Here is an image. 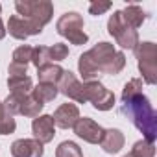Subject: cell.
<instances>
[{
    "instance_id": "1",
    "label": "cell",
    "mask_w": 157,
    "mask_h": 157,
    "mask_svg": "<svg viewBox=\"0 0 157 157\" xmlns=\"http://www.w3.org/2000/svg\"><path fill=\"white\" fill-rule=\"evenodd\" d=\"M126 67V56L111 43H98L89 52L80 56L78 68L85 82H96L100 74H118Z\"/></svg>"
},
{
    "instance_id": "2",
    "label": "cell",
    "mask_w": 157,
    "mask_h": 157,
    "mask_svg": "<svg viewBox=\"0 0 157 157\" xmlns=\"http://www.w3.org/2000/svg\"><path fill=\"white\" fill-rule=\"evenodd\" d=\"M122 113L133 122V126L144 135L146 142H155L157 139V113L153 111L150 100L144 94H137L122 102Z\"/></svg>"
},
{
    "instance_id": "3",
    "label": "cell",
    "mask_w": 157,
    "mask_h": 157,
    "mask_svg": "<svg viewBox=\"0 0 157 157\" xmlns=\"http://www.w3.org/2000/svg\"><path fill=\"white\" fill-rule=\"evenodd\" d=\"M15 10H17L19 17L30 21L41 32L50 22V19L54 15V6L48 0H17Z\"/></svg>"
},
{
    "instance_id": "4",
    "label": "cell",
    "mask_w": 157,
    "mask_h": 157,
    "mask_svg": "<svg viewBox=\"0 0 157 157\" xmlns=\"http://www.w3.org/2000/svg\"><path fill=\"white\" fill-rule=\"evenodd\" d=\"M56 30L61 37L68 39L70 44H85L89 41V35L83 32V19L76 11H68L61 15L56 24Z\"/></svg>"
},
{
    "instance_id": "5",
    "label": "cell",
    "mask_w": 157,
    "mask_h": 157,
    "mask_svg": "<svg viewBox=\"0 0 157 157\" xmlns=\"http://www.w3.org/2000/svg\"><path fill=\"white\" fill-rule=\"evenodd\" d=\"M135 57L139 63V70L142 74V80L148 85H155L157 82V48L153 43H139L135 48Z\"/></svg>"
},
{
    "instance_id": "6",
    "label": "cell",
    "mask_w": 157,
    "mask_h": 157,
    "mask_svg": "<svg viewBox=\"0 0 157 157\" xmlns=\"http://www.w3.org/2000/svg\"><path fill=\"white\" fill-rule=\"evenodd\" d=\"M107 32L115 37L117 44H120L122 48L133 50L139 44V33H137V30H133L131 26H128L124 22L120 11H115L109 17V21H107Z\"/></svg>"
},
{
    "instance_id": "7",
    "label": "cell",
    "mask_w": 157,
    "mask_h": 157,
    "mask_svg": "<svg viewBox=\"0 0 157 157\" xmlns=\"http://www.w3.org/2000/svg\"><path fill=\"white\" fill-rule=\"evenodd\" d=\"M85 96H87V102L93 104L94 109L98 111H109L113 109L115 105V94L105 89L98 80L96 82H85Z\"/></svg>"
},
{
    "instance_id": "8",
    "label": "cell",
    "mask_w": 157,
    "mask_h": 157,
    "mask_svg": "<svg viewBox=\"0 0 157 157\" xmlns=\"http://www.w3.org/2000/svg\"><path fill=\"white\" fill-rule=\"evenodd\" d=\"M57 91L61 94H65L67 98L78 102V104H85L87 96H85V85L74 76V72L70 70H63V76L57 83Z\"/></svg>"
},
{
    "instance_id": "9",
    "label": "cell",
    "mask_w": 157,
    "mask_h": 157,
    "mask_svg": "<svg viewBox=\"0 0 157 157\" xmlns=\"http://www.w3.org/2000/svg\"><path fill=\"white\" fill-rule=\"evenodd\" d=\"M74 133L80 137V139L91 142V144H100L102 135H104V128L100 124H96L93 118H87V117L82 118L80 117V118H78V122L74 124Z\"/></svg>"
},
{
    "instance_id": "10",
    "label": "cell",
    "mask_w": 157,
    "mask_h": 157,
    "mask_svg": "<svg viewBox=\"0 0 157 157\" xmlns=\"http://www.w3.org/2000/svg\"><path fill=\"white\" fill-rule=\"evenodd\" d=\"M32 131H33V139L39 140L41 144H46L54 139L56 135V124L52 115H41L35 117L32 122Z\"/></svg>"
},
{
    "instance_id": "11",
    "label": "cell",
    "mask_w": 157,
    "mask_h": 157,
    "mask_svg": "<svg viewBox=\"0 0 157 157\" xmlns=\"http://www.w3.org/2000/svg\"><path fill=\"white\" fill-rule=\"evenodd\" d=\"M6 32H10V35L15 37V39H19V41H24V39H28L30 35L41 33V30H37L30 21H26V19H22V17H19V15H11V17H10V21H8V30H6Z\"/></svg>"
},
{
    "instance_id": "12",
    "label": "cell",
    "mask_w": 157,
    "mask_h": 157,
    "mask_svg": "<svg viewBox=\"0 0 157 157\" xmlns=\"http://www.w3.org/2000/svg\"><path fill=\"white\" fill-rule=\"evenodd\" d=\"M54 118V124L57 128H63V129H68V128H74V124L80 118V109H78L76 104H63L56 109V113L52 115Z\"/></svg>"
},
{
    "instance_id": "13",
    "label": "cell",
    "mask_w": 157,
    "mask_h": 157,
    "mask_svg": "<svg viewBox=\"0 0 157 157\" xmlns=\"http://www.w3.org/2000/svg\"><path fill=\"white\" fill-rule=\"evenodd\" d=\"M44 148L35 139H19L11 144L13 157H43Z\"/></svg>"
},
{
    "instance_id": "14",
    "label": "cell",
    "mask_w": 157,
    "mask_h": 157,
    "mask_svg": "<svg viewBox=\"0 0 157 157\" xmlns=\"http://www.w3.org/2000/svg\"><path fill=\"white\" fill-rule=\"evenodd\" d=\"M124 133L117 128H111V129H104V135H102V140H100V146L105 153H118L122 148H124Z\"/></svg>"
},
{
    "instance_id": "15",
    "label": "cell",
    "mask_w": 157,
    "mask_h": 157,
    "mask_svg": "<svg viewBox=\"0 0 157 157\" xmlns=\"http://www.w3.org/2000/svg\"><path fill=\"white\" fill-rule=\"evenodd\" d=\"M43 107H44V105L39 104V102L32 96V93H30V94H21V96H19L17 115H24V117L35 118V117H39V113H41Z\"/></svg>"
},
{
    "instance_id": "16",
    "label": "cell",
    "mask_w": 157,
    "mask_h": 157,
    "mask_svg": "<svg viewBox=\"0 0 157 157\" xmlns=\"http://www.w3.org/2000/svg\"><path fill=\"white\" fill-rule=\"evenodd\" d=\"M37 76H39V83H52L57 85L61 76H63V68L56 63H48L41 68H37Z\"/></svg>"
},
{
    "instance_id": "17",
    "label": "cell",
    "mask_w": 157,
    "mask_h": 157,
    "mask_svg": "<svg viewBox=\"0 0 157 157\" xmlns=\"http://www.w3.org/2000/svg\"><path fill=\"white\" fill-rule=\"evenodd\" d=\"M120 13H122L124 22H126L128 26H131L133 30L140 28L142 22L146 21V13H144V10H142L140 6H137V4H129V6H128L124 11H120Z\"/></svg>"
},
{
    "instance_id": "18",
    "label": "cell",
    "mask_w": 157,
    "mask_h": 157,
    "mask_svg": "<svg viewBox=\"0 0 157 157\" xmlns=\"http://www.w3.org/2000/svg\"><path fill=\"white\" fill-rule=\"evenodd\" d=\"M57 94H59L57 85H52V83H39L35 89H32V96L39 104H43V105L48 104V102H52Z\"/></svg>"
},
{
    "instance_id": "19",
    "label": "cell",
    "mask_w": 157,
    "mask_h": 157,
    "mask_svg": "<svg viewBox=\"0 0 157 157\" xmlns=\"http://www.w3.org/2000/svg\"><path fill=\"white\" fill-rule=\"evenodd\" d=\"M8 87L13 94H30L33 83L30 76H17V78H8Z\"/></svg>"
},
{
    "instance_id": "20",
    "label": "cell",
    "mask_w": 157,
    "mask_h": 157,
    "mask_svg": "<svg viewBox=\"0 0 157 157\" xmlns=\"http://www.w3.org/2000/svg\"><path fill=\"white\" fill-rule=\"evenodd\" d=\"M56 157H83V153H82V148L78 146L76 142L65 140V142H61V144L57 146Z\"/></svg>"
},
{
    "instance_id": "21",
    "label": "cell",
    "mask_w": 157,
    "mask_h": 157,
    "mask_svg": "<svg viewBox=\"0 0 157 157\" xmlns=\"http://www.w3.org/2000/svg\"><path fill=\"white\" fill-rule=\"evenodd\" d=\"M129 155H131V157H155V148H153L151 142L139 140V142L133 144Z\"/></svg>"
},
{
    "instance_id": "22",
    "label": "cell",
    "mask_w": 157,
    "mask_h": 157,
    "mask_svg": "<svg viewBox=\"0 0 157 157\" xmlns=\"http://www.w3.org/2000/svg\"><path fill=\"white\" fill-rule=\"evenodd\" d=\"M32 56H33V46L22 44V46H19V48L13 52V61H11V63L28 67V63H32Z\"/></svg>"
},
{
    "instance_id": "23",
    "label": "cell",
    "mask_w": 157,
    "mask_h": 157,
    "mask_svg": "<svg viewBox=\"0 0 157 157\" xmlns=\"http://www.w3.org/2000/svg\"><path fill=\"white\" fill-rule=\"evenodd\" d=\"M32 63H33L37 68H41V67L52 63V59H50V48H48V46H37V48H33Z\"/></svg>"
},
{
    "instance_id": "24",
    "label": "cell",
    "mask_w": 157,
    "mask_h": 157,
    "mask_svg": "<svg viewBox=\"0 0 157 157\" xmlns=\"http://www.w3.org/2000/svg\"><path fill=\"white\" fill-rule=\"evenodd\" d=\"M137 94H142V82L139 80V78H133V80H129L126 85H124V91H122V102L124 100H129Z\"/></svg>"
},
{
    "instance_id": "25",
    "label": "cell",
    "mask_w": 157,
    "mask_h": 157,
    "mask_svg": "<svg viewBox=\"0 0 157 157\" xmlns=\"http://www.w3.org/2000/svg\"><path fill=\"white\" fill-rule=\"evenodd\" d=\"M15 128H17V122H15L13 115L4 111V115L0 117V135H10L15 131Z\"/></svg>"
},
{
    "instance_id": "26",
    "label": "cell",
    "mask_w": 157,
    "mask_h": 157,
    "mask_svg": "<svg viewBox=\"0 0 157 157\" xmlns=\"http://www.w3.org/2000/svg\"><path fill=\"white\" fill-rule=\"evenodd\" d=\"M48 48H50V59H52V63L54 61H63L68 56V46L63 44V43H56L54 46H48Z\"/></svg>"
},
{
    "instance_id": "27",
    "label": "cell",
    "mask_w": 157,
    "mask_h": 157,
    "mask_svg": "<svg viewBox=\"0 0 157 157\" xmlns=\"http://www.w3.org/2000/svg\"><path fill=\"white\" fill-rule=\"evenodd\" d=\"M109 10H111V2H100V0H96V2H93L89 6V13L94 15V17H100Z\"/></svg>"
},
{
    "instance_id": "28",
    "label": "cell",
    "mask_w": 157,
    "mask_h": 157,
    "mask_svg": "<svg viewBox=\"0 0 157 157\" xmlns=\"http://www.w3.org/2000/svg\"><path fill=\"white\" fill-rule=\"evenodd\" d=\"M26 70H28V67H24V65H17V63H11V65H10V78L26 76Z\"/></svg>"
},
{
    "instance_id": "29",
    "label": "cell",
    "mask_w": 157,
    "mask_h": 157,
    "mask_svg": "<svg viewBox=\"0 0 157 157\" xmlns=\"http://www.w3.org/2000/svg\"><path fill=\"white\" fill-rule=\"evenodd\" d=\"M6 37V28H4V24H2V19H0V41H2Z\"/></svg>"
},
{
    "instance_id": "30",
    "label": "cell",
    "mask_w": 157,
    "mask_h": 157,
    "mask_svg": "<svg viewBox=\"0 0 157 157\" xmlns=\"http://www.w3.org/2000/svg\"><path fill=\"white\" fill-rule=\"evenodd\" d=\"M2 115H4V104L0 102V117H2Z\"/></svg>"
},
{
    "instance_id": "31",
    "label": "cell",
    "mask_w": 157,
    "mask_h": 157,
    "mask_svg": "<svg viewBox=\"0 0 157 157\" xmlns=\"http://www.w3.org/2000/svg\"><path fill=\"white\" fill-rule=\"evenodd\" d=\"M124 157H131V155H129V153H128V155H124Z\"/></svg>"
},
{
    "instance_id": "32",
    "label": "cell",
    "mask_w": 157,
    "mask_h": 157,
    "mask_svg": "<svg viewBox=\"0 0 157 157\" xmlns=\"http://www.w3.org/2000/svg\"><path fill=\"white\" fill-rule=\"evenodd\" d=\"M0 11H2V6H0Z\"/></svg>"
}]
</instances>
